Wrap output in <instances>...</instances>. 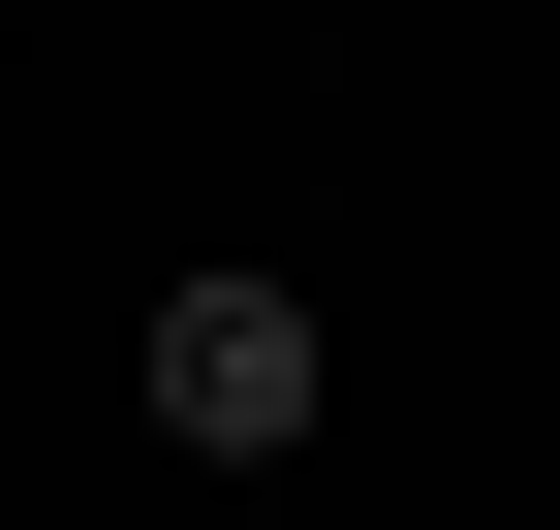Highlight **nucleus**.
<instances>
[{
	"mask_svg": "<svg viewBox=\"0 0 560 530\" xmlns=\"http://www.w3.org/2000/svg\"><path fill=\"white\" fill-rule=\"evenodd\" d=\"M156 437H187V469H280V437H312V312H280V281H187L156 312Z\"/></svg>",
	"mask_w": 560,
	"mask_h": 530,
	"instance_id": "obj_1",
	"label": "nucleus"
}]
</instances>
